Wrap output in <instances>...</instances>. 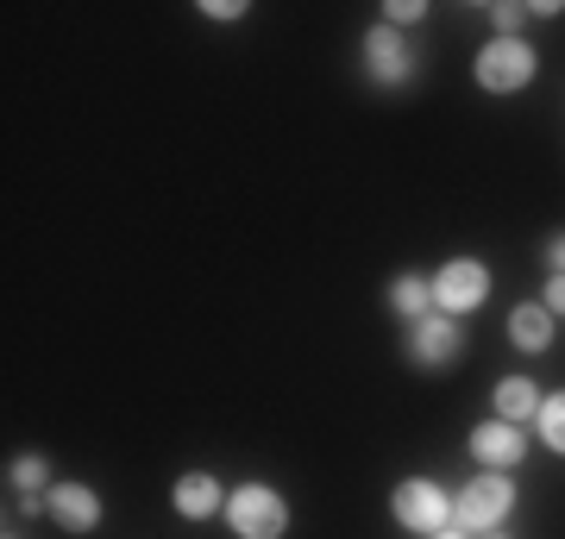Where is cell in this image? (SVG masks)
<instances>
[{"mask_svg": "<svg viewBox=\"0 0 565 539\" xmlns=\"http://www.w3.org/2000/svg\"><path fill=\"white\" fill-rule=\"evenodd\" d=\"M226 527L239 539H282L289 533V502L270 489V483H239L226 496Z\"/></svg>", "mask_w": 565, "mask_h": 539, "instance_id": "cell-1", "label": "cell"}, {"mask_svg": "<svg viewBox=\"0 0 565 539\" xmlns=\"http://www.w3.org/2000/svg\"><path fill=\"white\" fill-rule=\"evenodd\" d=\"M515 508V483L503 471H484V477L465 483V496L452 502V527L465 533H490V527H503V515Z\"/></svg>", "mask_w": 565, "mask_h": 539, "instance_id": "cell-2", "label": "cell"}, {"mask_svg": "<svg viewBox=\"0 0 565 539\" xmlns=\"http://www.w3.org/2000/svg\"><path fill=\"white\" fill-rule=\"evenodd\" d=\"M534 69H541V57H534V44L527 39H490L484 51H478V88H490V95H515V88H527Z\"/></svg>", "mask_w": 565, "mask_h": 539, "instance_id": "cell-3", "label": "cell"}, {"mask_svg": "<svg viewBox=\"0 0 565 539\" xmlns=\"http://www.w3.org/2000/svg\"><path fill=\"white\" fill-rule=\"evenodd\" d=\"M490 301V270L478 258H452L440 270V277H434V308H440V314H478V308H484Z\"/></svg>", "mask_w": 565, "mask_h": 539, "instance_id": "cell-4", "label": "cell"}, {"mask_svg": "<svg viewBox=\"0 0 565 539\" xmlns=\"http://www.w3.org/2000/svg\"><path fill=\"white\" fill-rule=\"evenodd\" d=\"M390 508H396V520H403L408 533H440V527H452V496H446L440 483H427V477L396 483Z\"/></svg>", "mask_w": 565, "mask_h": 539, "instance_id": "cell-5", "label": "cell"}, {"mask_svg": "<svg viewBox=\"0 0 565 539\" xmlns=\"http://www.w3.org/2000/svg\"><path fill=\"white\" fill-rule=\"evenodd\" d=\"M364 69H371L377 88H403V82L415 76V51H408L403 32L377 25V32H364Z\"/></svg>", "mask_w": 565, "mask_h": 539, "instance_id": "cell-6", "label": "cell"}, {"mask_svg": "<svg viewBox=\"0 0 565 539\" xmlns=\"http://www.w3.org/2000/svg\"><path fill=\"white\" fill-rule=\"evenodd\" d=\"M44 515L57 520L63 533H95V527H102V496H95L88 483H51Z\"/></svg>", "mask_w": 565, "mask_h": 539, "instance_id": "cell-7", "label": "cell"}, {"mask_svg": "<svg viewBox=\"0 0 565 539\" xmlns=\"http://www.w3.org/2000/svg\"><path fill=\"white\" fill-rule=\"evenodd\" d=\"M459 352H465V333H459V320L452 314L434 308V314L415 320V333H408V358L415 364H452Z\"/></svg>", "mask_w": 565, "mask_h": 539, "instance_id": "cell-8", "label": "cell"}, {"mask_svg": "<svg viewBox=\"0 0 565 539\" xmlns=\"http://www.w3.org/2000/svg\"><path fill=\"white\" fill-rule=\"evenodd\" d=\"M471 452H478L484 471H509V464H522L527 440H522V427H509V420H484V427L471 433Z\"/></svg>", "mask_w": 565, "mask_h": 539, "instance_id": "cell-9", "label": "cell"}, {"mask_svg": "<svg viewBox=\"0 0 565 539\" xmlns=\"http://www.w3.org/2000/svg\"><path fill=\"white\" fill-rule=\"evenodd\" d=\"M541 401L546 396L527 377H503V382H497V420H509V427H527V420L541 414Z\"/></svg>", "mask_w": 565, "mask_h": 539, "instance_id": "cell-10", "label": "cell"}, {"mask_svg": "<svg viewBox=\"0 0 565 539\" xmlns=\"http://www.w3.org/2000/svg\"><path fill=\"white\" fill-rule=\"evenodd\" d=\"M221 508V483L207 477V471H189V477H177V515L182 520H207Z\"/></svg>", "mask_w": 565, "mask_h": 539, "instance_id": "cell-11", "label": "cell"}, {"mask_svg": "<svg viewBox=\"0 0 565 539\" xmlns=\"http://www.w3.org/2000/svg\"><path fill=\"white\" fill-rule=\"evenodd\" d=\"M509 339L522 345V352H546V345H553V314H546L541 301L515 308V314H509Z\"/></svg>", "mask_w": 565, "mask_h": 539, "instance_id": "cell-12", "label": "cell"}, {"mask_svg": "<svg viewBox=\"0 0 565 539\" xmlns=\"http://www.w3.org/2000/svg\"><path fill=\"white\" fill-rule=\"evenodd\" d=\"M390 308H396V314H408V320L434 314V282L415 277V270H403V277L390 282Z\"/></svg>", "mask_w": 565, "mask_h": 539, "instance_id": "cell-13", "label": "cell"}, {"mask_svg": "<svg viewBox=\"0 0 565 539\" xmlns=\"http://www.w3.org/2000/svg\"><path fill=\"white\" fill-rule=\"evenodd\" d=\"M7 477H13V489H20V496H51V464H44L39 452L13 459V471H7Z\"/></svg>", "mask_w": 565, "mask_h": 539, "instance_id": "cell-14", "label": "cell"}, {"mask_svg": "<svg viewBox=\"0 0 565 539\" xmlns=\"http://www.w3.org/2000/svg\"><path fill=\"white\" fill-rule=\"evenodd\" d=\"M534 433H541V440L565 459V389H559V396H546V401H541V414H534Z\"/></svg>", "mask_w": 565, "mask_h": 539, "instance_id": "cell-15", "label": "cell"}, {"mask_svg": "<svg viewBox=\"0 0 565 539\" xmlns=\"http://www.w3.org/2000/svg\"><path fill=\"white\" fill-rule=\"evenodd\" d=\"M490 20H497L503 39H522V25L534 20V7H509V0H497V7H490Z\"/></svg>", "mask_w": 565, "mask_h": 539, "instance_id": "cell-16", "label": "cell"}, {"mask_svg": "<svg viewBox=\"0 0 565 539\" xmlns=\"http://www.w3.org/2000/svg\"><path fill=\"white\" fill-rule=\"evenodd\" d=\"M384 20H390V32H396V25H422V20H427V7H422V0H390Z\"/></svg>", "mask_w": 565, "mask_h": 539, "instance_id": "cell-17", "label": "cell"}, {"mask_svg": "<svg viewBox=\"0 0 565 539\" xmlns=\"http://www.w3.org/2000/svg\"><path fill=\"white\" fill-rule=\"evenodd\" d=\"M202 13H207V20H245V0H207V7H202Z\"/></svg>", "mask_w": 565, "mask_h": 539, "instance_id": "cell-18", "label": "cell"}, {"mask_svg": "<svg viewBox=\"0 0 565 539\" xmlns=\"http://www.w3.org/2000/svg\"><path fill=\"white\" fill-rule=\"evenodd\" d=\"M541 308H546V314H565V277H559V270H553V282H546Z\"/></svg>", "mask_w": 565, "mask_h": 539, "instance_id": "cell-19", "label": "cell"}, {"mask_svg": "<svg viewBox=\"0 0 565 539\" xmlns=\"http://www.w3.org/2000/svg\"><path fill=\"white\" fill-rule=\"evenodd\" d=\"M546 258H553V270L565 277V233H559V239H546Z\"/></svg>", "mask_w": 565, "mask_h": 539, "instance_id": "cell-20", "label": "cell"}, {"mask_svg": "<svg viewBox=\"0 0 565 539\" xmlns=\"http://www.w3.org/2000/svg\"><path fill=\"white\" fill-rule=\"evenodd\" d=\"M427 539H465V527H440V533H427Z\"/></svg>", "mask_w": 565, "mask_h": 539, "instance_id": "cell-21", "label": "cell"}, {"mask_svg": "<svg viewBox=\"0 0 565 539\" xmlns=\"http://www.w3.org/2000/svg\"><path fill=\"white\" fill-rule=\"evenodd\" d=\"M484 539H509V533H503V527H490V533H484Z\"/></svg>", "mask_w": 565, "mask_h": 539, "instance_id": "cell-22", "label": "cell"}]
</instances>
